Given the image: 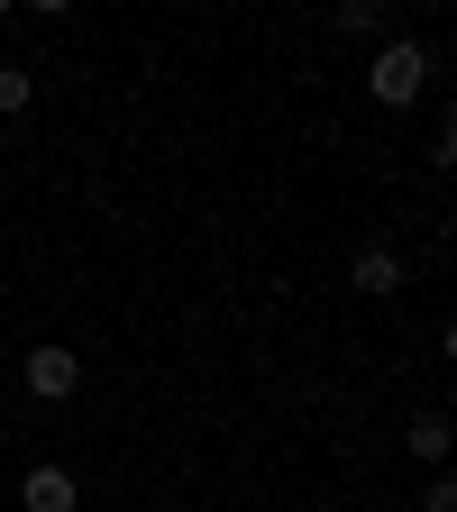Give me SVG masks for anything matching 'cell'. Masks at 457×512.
I'll return each instance as SVG.
<instances>
[{
    "mask_svg": "<svg viewBox=\"0 0 457 512\" xmlns=\"http://www.w3.org/2000/svg\"><path fill=\"white\" fill-rule=\"evenodd\" d=\"M430 74H439V55H430L421 37H384L375 64H366V92H375L384 110H412V101L430 92Z\"/></svg>",
    "mask_w": 457,
    "mask_h": 512,
    "instance_id": "obj_1",
    "label": "cell"
},
{
    "mask_svg": "<svg viewBox=\"0 0 457 512\" xmlns=\"http://www.w3.org/2000/svg\"><path fill=\"white\" fill-rule=\"evenodd\" d=\"M19 375H28V394H37V403H64V394H83V357L64 348V339H37Z\"/></svg>",
    "mask_w": 457,
    "mask_h": 512,
    "instance_id": "obj_2",
    "label": "cell"
},
{
    "mask_svg": "<svg viewBox=\"0 0 457 512\" xmlns=\"http://www.w3.org/2000/svg\"><path fill=\"white\" fill-rule=\"evenodd\" d=\"M74 503H83L74 467H55V458H37V467L19 476V512H74Z\"/></svg>",
    "mask_w": 457,
    "mask_h": 512,
    "instance_id": "obj_3",
    "label": "cell"
},
{
    "mask_svg": "<svg viewBox=\"0 0 457 512\" xmlns=\"http://www.w3.org/2000/svg\"><path fill=\"white\" fill-rule=\"evenodd\" d=\"M348 284H357V293H403V256H394V247H357Z\"/></svg>",
    "mask_w": 457,
    "mask_h": 512,
    "instance_id": "obj_4",
    "label": "cell"
},
{
    "mask_svg": "<svg viewBox=\"0 0 457 512\" xmlns=\"http://www.w3.org/2000/svg\"><path fill=\"white\" fill-rule=\"evenodd\" d=\"M403 448H412V458H421V467H448V421H439V412H412V430H403Z\"/></svg>",
    "mask_w": 457,
    "mask_h": 512,
    "instance_id": "obj_5",
    "label": "cell"
},
{
    "mask_svg": "<svg viewBox=\"0 0 457 512\" xmlns=\"http://www.w3.org/2000/svg\"><path fill=\"white\" fill-rule=\"evenodd\" d=\"M37 101V74H28V64H0V119H19Z\"/></svg>",
    "mask_w": 457,
    "mask_h": 512,
    "instance_id": "obj_6",
    "label": "cell"
},
{
    "mask_svg": "<svg viewBox=\"0 0 457 512\" xmlns=\"http://www.w3.org/2000/svg\"><path fill=\"white\" fill-rule=\"evenodd\" d=\"M339 28H348V37H384V10H375V0H348Z\"/></svg>",
    "mask_w": 457,
    "mask_h": 512,
    "instance_id": "obj_7",
    "label": "cell"
},
{
    "mask_svg": "<svg viewBox=\"0 0 457 512\" xmlns=\"http://www.w3.org/2000/svg\"><path fill=\"white\" fill-rule=\"evenodd\" d=\"M421 512H457V485H448V476H430V485H421Z\"/></svg>",
    "mask_w": 457,
    "mask_h": 512,
    "instance_id": "obj_8",
    "label": "cell"
},
{
    "mask_svg": "<svg viewBox=\"0 0 457 512\" xmlns=\"http://www.w3.org/2000/svg\"><path fill=\"white\" fill-rule=\"evenodd\" d=\"M0 28H10V10H0Z\"/></svg>",
    "mask_w": 457,
    "mask_h": 512,
    "instance_id": "obj_9",
    "label": "cell"
}]
</instances>
